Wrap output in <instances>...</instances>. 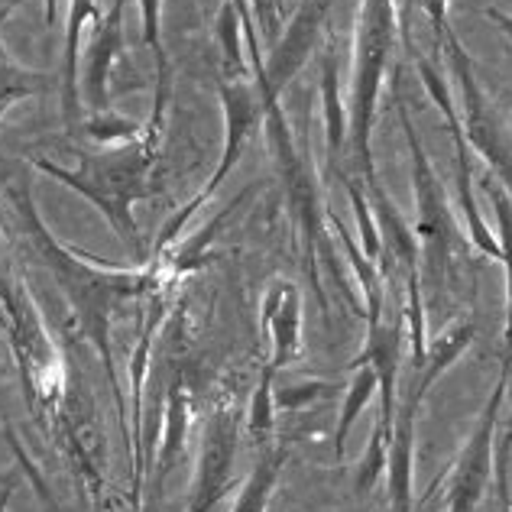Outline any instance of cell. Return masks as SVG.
I'll list each match as a JSON object with an SVG mask.
<instances>
[{"mask_svg":"<svg viewBox=\"0 0 512 512\" xmlns=\"http://www.w3.org/2000/svg\"><path fill=\"white\" fill-rule=\"evenodd\" d=\"M23 211L36 227L39 244H43V250H46V263L56 269L62 292L69 295V302H72L75 315H78V325H82V331L91 338V344L101 350L107 380H111L117 406H120V412H124V399H120V386H117V376H114V357H111V315H114L117 302L137 299V295L150 292L156 286L153 273H150V269H120V273H101V266L78 263V260H72L69 253L59 250L56 240L43 234V227H39L30 201H23Z\"/></svg>","mask_w":512,"mask_h":512,"instance_id":"obj_1","label":"cell"},{"mask_svg":"<svg viewBox=\"0 0 512 512\" xmlns=\"http://www.w3.org/2000/svg\"><path fill=\"white\" fill-rule=\"evenodd\" d=\"M509 367L512 354H503L500 380L493 383V393L487 399V406L480 412V422L470 431V438L464 441L457 464L451 467L448 480V512H477L483 496H487L490 477H493V451H496V422H500V406L506 399L509 386Z\"/></svg>","mask_w":512,"mask_h":512,"instance_id":"obj_2","label":"cell"},{"mask_svg":"<svg viewBox=\"0 0 512 512\" xmlns=\"http://www.w3.org/2000/svg\"><path fill=\"white\" fill-rule=\"evenodd\" d=\"M36 166L49 175H56V179H62L65 185L78 188L85 198H91L94 205L107 214V221L114 224L117 237L124 240V244H130L137 256H146L140 231H137L133 214H130V201L137 195H143V188L137 185L140 175H143V163H130V159L124 156L120 163L111 166V172H104V175H101V169H91V166L85 172H65V169L49 166V163H36Z\"/></svg>","mask_w":512,"mask_h":512,"instance_id":"obj_3","label":"cell"},{"mask_svg":"<svg viewBox=\"0 0 512 512\" xmlns=\"http://www.w3.org/2000/svg\"><path fill=\"white\" fill-rule=\"evenodd\" d=\"M237 435L240 425L234 409L218 406L208 412L205 425H201V451H198V467H195L185 512H214V506L231 493Z\"/></svg>","mask_w":512,"mask_h":512,"instance_id":"obj_4","label":"cell"},{"mask_svg":"<svg viewBox=\"0 0 512 512\" xmlns=\"http://www.w3.org/2000/svg\"><path fill=\"white\" fill-rule=\"evenodd\" d=\"M260 331L269 344V370H282L302 354V292L289 279H273L260 299Z\"/></svg>","mask_w":512,"mask_h":512,"instance_id":"obj_5","label":"cell"},{"mask_svg":"<svg viewBox=\"0 0 512 512\" xmlns=\"http://www.w3.org/2000/svg\"><path fill=\"white\" fill-rule=\"evenodd\" d=\"M425 402V393L409 389V396L396 402L393 419V441H389V461H386V480H389V503L393 512H412V448H415V422Z\"/></svg>","mask_w":512,"mask_h":512,"instance_id":"obj_6","label":"cell"},{"mask_svg":"<svg viewBox=\"0 0 512 512\" xmlns=\"http://www.w3.org/2000/svg\"><path fill=\"white\" fill-rule=\"evenodd\" d=\"M166 422H163V441L156 451V477L150 487V500H143L137 512H156L159 500H163V487L172 474V467L179 464L185 451V435H188V419H192V393H188L185 380L175 376L169 393H166Z\"/></svg>","mask_w":512,"mask_h":512,"instance_id":"obj_7","label":"cell"},{"mask_svg":"<svg viewBox=\"0 0 512 512\" xmlns=\"http://www.w3.org/2000/svg\"><path fill=\"white\" fill-rule=\"evenodd\" d=\"M389 39V4L386 0H370L367 7V26L360 39V69H357V107H360V140H367L370 107L376 91V75H380L383 52Z\"/></svg>","mask_w":512,"mask_h":512,"instance_id":"obj_8","label":"cell"},{"mask_svg":"<svg viewBox=\"0 0 512 512\" xmlns=\"http://www.w3.org/2000/svg\"><path fill=\"white\" fill-rule=\"evenodd\" d=\"M289 461V444H263L260 457L250 470L247 483L237 493V503L231 512H266L269 503H273V493L279 487V477L286 470Z\"/></svg>","mask_w":512,"mask_h":512,"instance_id":"obj_9","label":"cell"},{"mask_svg":"<svg viewBox=\"0 0 512 512\" xmlns=\"http://www.w3.org/2000/svg\"><path fill=\"white\" fill-rule=\"evenodd\" d=\"M409 140H412V133H409ZM412 153H415V166H419V201H422V224H419V231L435 244V253H438V269L448 266L451 260V240H454V224L448 218V208H444V201H441V192L435 188V182H431V175H428V166H425V159H422V150H419V143L412 140Z\"/></svg>","mask_w":512,"mask_h":512,"instance_id":"obj_10","label":"cell"},{"mask_svg":"<svg viewBox=\"0 0 512 512\" xmlns=\"http://www.w3.org/2000/svg\"><path fill=\"white\" fill-rule=\"evenodd\" d=\"M120 10H124V0H114L111 13L101 20L98 33H94V43H91V59H88V101L91 107H101L107 104V72H111V62L117 59L120 52Z\"/></svg>","mask_w":512,"mask_h":512,"instance_id":"obj_11","label":"cell"},{"mask_svg":"<svg viewBox=\"0 0 512 512\" xmlns=\"http://www.w3.org/2000/svg\"><path fill=\"white\" fill-rule=\"evenodd\" d=\"M350 383H347V393H344V406H341V419L338 428H334V457L344 461V451H347V435L354 428L357 415L370 406V399L376 396L380 389V376H376L373 363H350Z\"/></svg>","mask_w":512,"mask_h":512,"instance_id":"obj_12","label":"cell"},{"mask_svg":"<svg viewBox=\"0 0 512 512\" xmlns=\"http://www.w3.org/2000/svg\"><path fill=\"white\" fill-rule=\"evenodd\" d=\"M88 17H98L94 0H72V17H69V36H65V114H75V49L78 33Z\"/></svg>","mask_w":512,"mask_h":512,"instance_id":"obj_13","label":"cell"},{"mask_svg":"<svg viewBox=\"0 0 512 512\" xmlns=\"http://www.w3.org/2000/svg\"><path fill=\"white\" fill-rule=\"evenodd\" d=\"M276 370L263 367L260 373V386L253 389V399H250V435L266 441L269 431L276 425Z\"/></svg>","mask_w":512,"mask_h":512,"instance_id":"obj_14","label":"cell"},{"mask_svg":"<svg viewBox=\"0 0 512 512\" xmlns=\"http://www.w3.org/2000/svg\"><path fill=\"white\" fill-rule=\"evenodd\" d=\"M389 441L393 435L380 425L373 422V431H370V444H367V454H363L360 461V474H357V490L360 493H370L376 483L386 477V461H389Z\"/></svg>","mask_w":512,"mask_h":512,"instance_id":"obj_15","label":"cell"},{"mask_svg":"<svg viewBox=\"0 0 512 512\" xmlns=\"http://www.w3.org/2000/svg\"><path fill=\"white\" fill-rule=\"evenodd\" d=\"M496 211H500V227H503L500 263L506 266V354H512V208L506 195L500 192H496Z\"/></svg>","mask_w":512,"mask_h":512,"instance_id":"obj_16","label":"cell"},{"mask_svg":"<svg viewBox=\"0 0 512 512\" xmlns=\"http://www.w3.org/2000/svg\"><path fill=\"white\" fill-rule=\"evenodd\" d=\"M509 451H512V419L503 428L500 444L493 451V477H496V509L512 512V493H509Z\"/></svg>","mask_w":512,"mask_h":512,"instance_id":"obj_17","label":"cell"},{"mask_svg":"<svg viewBox=\"0 0 512 512\" xmlns=\"http://www.w3.org/2000/svg\"><path fill=\"white\" fill-rule=\"evenodd\" d=\"M318 396H325V383H292L276 389V409L282 412H299L305 406H312Z\"/></svg>","mask_w":512,"mask_h":512,"instance_id":"obj_18","label":"cell"},{"mask_svg":"<svg viewBox=\"0 0 512 512\" xmlns=\"http://www.w3.org/2000/svg\"><path fill=\"white\" fill-rule=\"evenodd\" d=\"M140 7H143L146 43L153 46L156 59H159V82H163V94H166V59H163V46H159V0H140Z\"/></svg>","mask_w":512,"mask_h":512,"instance_id":"obj_19","label":"cell"},{"mask_svg":"<svg viewBox=\"0 0 512 512\" xmlns=\"http://www.w3.org/2000/svg\"><path fill=\"white\" fill-rule=\"evenodd\" d=\"M13 490H17V474L0 477V512H7V506L13 500Z\"/></svg>","mask_w":512,"mask_h":512,"instance_id":"obj_20","label":"cell"}]
</instances>
